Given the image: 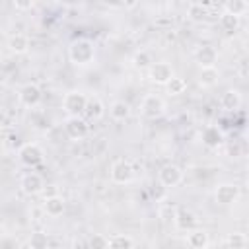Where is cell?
I'll return each instance as SVG.
<instances>
[{
	"mask_svg": "<svg viewBox=\"0 0 249 249\" xmlns=\"http://www.w3.org/2000/svg\"><path fill=\"white\" fill-rule=\"evenodd\" d=\"M0 130H2V123H0Z\"/></svg>",
	"mask_w": 249,
	"mask_h": 249,
	"instance_id": "e575fe53",
	"label": "cell"
},
{
	"mask_svg": "<svg viewBox=\"0 0 249 249\" xmlns=\"http://www.w3.org/2000/svg\"><path fill=\"white\" fill-rule=\"evenodd\" d=\"M208 4H200V2H191L187 6V16L193 19V21H202L208 18Z\"/></svg>",
	"mask_w": 249,
	"mask_h": 249,
	"instance_id": "7402d4cb",
	"label": "cell"
},
{
	"mask_svg": "<svg viewBox=\"0 0 249 249\" xmlns=\"http://www.w3.org/2000/svg\"><path fill=\"white\" fill-rule=\"evenodd\" d=\"M109 177L115 185H126L132 181L134 177V169H132V163L124 158H119L111 163V169H109Z\"/></svg>",
	"mask_w": 249,
	"mask_h": 249,
	"instance_id": "3957f363",
	"label": "cell"
},
{
	"mask_svg": "<svg viewBox=\"0 0 249 249\" xmlns=\"http://www.w3.org/2000/svg\"><path fill=\"white\" fill-rule=\"evenodd\" d=\"M173 68L169 62H154L148 70V78L152 84H158V86H165L171 78H173Z\"/></svg>",
	"mask_w": 249,
	"mask_h": 249,
	"instance_id": "30bf717a",
	"label": "cell"
},
{
	"mask_svg": "<svg viewBox=\"0 0 249 249\" xmlns=\"http://www.w3.org/2000/svg\"><path fill=\"white\" fill-rule=\"evenodd\" d=\"M241 105V93L237 89H226L220 95V107L224 111H235Z\"/></svg>",
	"mask_w": 249,
	"mask_h": 249,
	"instance_id": "e0dca14e",
	"label": "cell"
},
{
	"mask_svg": "<svg viewBox=\"0 0 249 249\" xmlns=\"http://www.w3.org/2000/svg\"><path fill=\"white\" fill-rule=\"evenodd\" d=\"M12 6H14L16 10H21V12H23V10H31L35 4H33L31 0H27V2H19V0H14V2H12Z\"/></svg>",
	"mask_w": 249,
	"mask_h": 249,
	"instance_id": "4dcf8cb0",
	"label": "cell"
},
{
	"mask_svg": "<svg viewBox=\"0 0 249 249\" xmlns=\"http://www.w3.org/2000/svg\"><path fill=\"white\" fill-rule=\"evenodd\" d=\"M195 62L200 68H214L216 62H218V51L210 45H200L195 51Z\"/></svg>",
	"mask_w": 249,
	"mask_h": 249,
	"instance_id": "8fae6325",
	"label": "cell"
},
{
	"mask_svg": "<svg viewBox=\"0 0 249 249\" xmlns=\"http://www.w3.org/2000/svg\"><path fill=\"white\" fill-rule=\"evenodd\" d=\"M64 128H66L68 138H72V140H82L88 134V123L82 117H68Z\"/></svg>",
	"mask_w": 249,
	"mask_h": 249,
	"instance_id": "4fadbf2b",
	"label": "cell"
},
{
	"mask_svg": "<svg viewBox=\"0 0 249 249\" xmlns=\"http://www.w3.org/2000/svg\"><path fill=\"white\" fill-rule=\"evenodd\" d=\"M165 89H167L169 95H181V93H185V89H187V82H185L183 78H179V76H173V78L165 84Z\"/></svg>",
	"mask_w": 249,
	"mask_h": 249,
	"instance_id": "f1b7e54d",
	"label": "cell"
},
{
	"mask_svg": "<svg viewBox=\"0 0 249 249\" xmlns=\"http://www.w3.org/2000/svg\"><path fill=\"white\" fill-rule=\"evenodd\" d=\"M19 189H21L23 195H27V196H35V195H39V193L45 191V181H43V177H41L39 173L29 171V173H25V175L21 177V181H19Z\"/></svg>",
	"mask_w": 249,
	"mask_h": 249,
	"instance_id": "9c48e42d",
	"label": "cell"
},
{
	"mask_svg": "<svg viewBox=\"0 0 249 249\" xmlns=\"http://www.w3.org/2000/svg\"><path fill=\"white\" fill-rule=\"evenodd\" d=\"M210 243V235L206 230H200V228H195L191 231H187V245L191 249H206Z\"/></svg>",
	"mask_w": 249,
	"mask_h": 249,
	"instance_id": "9a60e30c",
	"label": "cell"
},
{
	"mask_svg": "<svg viewBox=\"0 0 249 249\" xmlns=\"http://www.w3.org/2000/svg\"><path fill=\"white\" fill-rule=\"evenodd\" d=\"M18 99H19V103H21L23 107L33 109V107H37V105L41 103L43 91H41V88H39L37 84H31V82H29V84H23V86L19 88Z\"/></svg>",
	"mask_w": 249,
	"mask_h": 249,
	"instance_id": "52a82bcc",
	"label": "cell"
},
{
	"mask_svg": "<svg viewBox=\"0 0 249 249\" xmlns=\"http://www.w3.org/2000/svg\"><path fill=\"white\" fill-rule=\"evenodd\" d=\"M241 195V189L235 185V183H220L216 189H214V198L218 204L222 206H228V204H233Z\"/></svg>",
	"mask_w": 249,
	"mask_h": 249,
	"instance_id": "ba28073f",
	"label": "cell"
},
{
	"mask_svg": "<svg viewBox=\"0 0 249 249\" xmlns=\"http://www.w3.org/2000/svg\"><path fill=\"white\" fill-rule=\"evenodd\" d=\"M84 115L89 119V121H99L103 115H105V105L99 97H88V103H86V111Z\"/></svg>",
	"mask_w": 249,
	"mask_h": 249,
	"instance_id": "ac0fdd59",
	"label": "cell"
},
{
	"mask_svg": "<svg viewBox=\"0 0 249 249\" xmlns=\"http://www.w3.org/2000/svg\"><path fill=\"white\" fill-rule=\"evenodd\" d=\"M88 243H89V249H109V239L103 233H93Z\"/></svg>",
	"mask_w": 249,
	"mask_h": 249,
	"instance_id": "f546056e",
	"label": "cell"
},
{
	"mask_svg": "<svg viewBox=\"0 0 249 249\" xmlns=\"http://www.w3.org/2000/svg\"><path fill=\"white\" fill-rule=\"evenodd\" d=\"M202 142H204V146H208V148H218V146L222 144V132L218 130V126H208V128H204V132H202Z\"/></svg>",
	"mask_w": 249,
	"mask_h": 249,
	"instance_id": "cb8c5ba5",
	"label": "cell"
},
{
	"mask_svg": "<svg viewBox=\"0 0 249 249\" xmlns=\"http://www.w3.org/2000/svg\"><path fill=\"white\" fill-rule=\"evenodd\" d=\"M237 70H239V78H247V60H245V58H243V60H239Z\"/></svg>",
	"mask_w": 249,
	"mask_h": 249,
	"instance_id": "1f68e13d",
	"label": "cell"
},
{
	"mask_svg": "<svg viewBox=\"0 0 249 249\" xmlns=\"http://www.w3.org/2000/svg\"><path fill=\"white\" fill-rule=\"evenodd\" d=\"M220 80V70L214 66V68H200L198 72V84L202 88H214Z\"/></svg>",
	"mask_w": 249,
	"mask_h": 249,
	"instance_id": "d6986e66",
	"label": "cell"
},
{
	"mask_svg": "<svg viewBox=\"0 0 249 249\" xmlns=\"http://www.w3.org/2000/svg\"><path fill=\"white\" fill-rule=\"evenodd\" d=\"M220 27H222L226 33H235V31L239 29V18L222 12V16H220Z\"/></svg>",
	"mask_w": 249,
	"mask_h": 249,
	"instance_id": "83f0119b",
	"label": "cell"
},
{
	"mask_svg": "<svg viewBox=\"0 0 249 249\" xmlns=\"http://www.w3.org/2000/svg\"><path fill=\"white\" fill-rule=\"evenodd\" d=\"M49 243H51L49 233H47V231H41V230L33 231V233L29 235V241H27V245H29L31 249H49Z\"/></svg>",
	"mask_w": 249,
	"mask_h": 249,
	"instance_id": "d4e9b609",
	"label": "cell"
},
{
	"mask_svg": "<svg viewBox=\"0 0 249 249\" xmlns=\"http://www.w3.org/2000/svg\"><path fill=\"white\" fill-rule=\"evenodd\" d=\"M86 103H88V95L80 89L68 91L62 99V109L66 111L68 117H82L86 111Z\"/></svg>",
	"mask_w": 249,
	"mask_h": 249,
	"instance_id": "7a4b0ae2",
	"label": "cell"
},
{
	"mask_svg": "<svg viewBox=\"0 0 249 249\" xmlns=\"http://www.w3.org/2000/svg\"><path fill=\"white\" fill-rule=\"evenodd\" d=\"M224 8V14H230V16H235V18H241L247 10H249V4L243 2V0H228L222 4Z\"/></svg>",
	"mask_w": 249,
	"mask_h": 249,
	"instance_id": "44dd1931",
	"label": "cell"
},
{
	"mask_svg": "<svg viewBox=\"0 0 249 249\" xmlns=\"http://www.w3.org/2000/svg\"><path fill=\"white\" fill-rule=\"evenodd\" d=\"M109 115H111L115 121H126V119L130 117V105H128L126 101H123V99H117V101L111 103Z\"/></svg>",
	"mask_w": 249,
	"mask_h": 249,
	"instance_id": "ffe728a7",
	"label": "cell"
},
{
	"mask_svg": "<svg viewBox=\"0 0 249 249\" xmlns=\"http://www.w3.org/2000/svg\"><path fill=\"white\" fill-rule=\"evenodd\" d=\"M109 249H134V241L130 235L115 233L113 237H109Z\"/></svg>",
	"mask_w": 249,
	"mask_h": 249,
	"instance_id": "484cf974",
	"label": "cell"
},
{
	"mask_svg": "<svg viewBox=\"0 0 249 249\" xmlns=\"http://www.w3.org/2000/svg\"><path fill=\"white\" fill-rule=\"evenodd\" d=\"M68 58L74 66H89L95 60V45L89 39H76L68 47Z\"/></svg>",
	"mask_w": 249,
	"mask_h": 249,
	"instance_id": "6da1fadb",
	"label": "cell"
},
{
	"mask_svg": "<svg viewBox=\"0 0 249 249\" xmlns=\"http://www.w3.org/2000/svg\"><path fill=\"white\" fill-rule=\"evenodd\" d=\"M158 181L163 189H171V187H177L181 181H183V171L179 165L175 163H165L160 171H158Z\"/></svg>",
	"mask_w": 249,
	"mask_h": 249,
	"instance_id": "8992f818",
	"label": "cell"
},
{
	"mask_svg": "<svg viewBox=\"0 0 249 249\" xmlns=\"http://www.w3.org/2000/svg\"><path fill=\"white\" fill-rule=\"evenodd\" d=\"M0 16H2V6H0Z\"/></svg>",
	"mask_w": 249,
	"mask_h": 249,
	"instance_id": "836d02e7",
	"label": "cell"
},
{
	"mask_svg": "<svg viewBox=\"0 0 249 249\" xmlns=\"http://www.w3.org/2000/svg\"><path fill=\"white\" fill-rule=\"evenodd\" d=\"M43 210H45L47 216H51V218H58V216H62L64 210H66V200H64L60 195L47 196V198L43 200Z\"/></svg>",
	"mask_w": 249,
	"mask_h": 249,
	"instance_id": "5bb4252c",
	"label": "cell"
},
{
	"mask_svg": "<svg viewBox=\"0 0 249 249\" xmlns=\"http://www.w3.org/2000/svg\"><path fill=\"white\" fill-rule=\"evenodd\" d=\"M18 158H19V161H21L23 165H27V167H35V165L43 163L45 154H43V150H41L39 144H35V142H25V144L19 146V150H18Z\"/></svg>",
	"mask_w": 249,
	"mask_h": 249,
	"instance_id": "277c9868",
	"label": "cell"
},
{
	"mask_svg": "<svg viewBox=\"0 0 249 249\" xmlns=\"http://www.w3.org/2000/svg\"><path fill=\"white\" fill-rule=\"evenodd\" d=\"M165 113V101L156 95V93H148L142 101H140V115L146 119H158Z\"/></svg>",
	"mask_w": 249,
	"mask_h": 249,
	"instance_id": "5b68a950",
	"label": "cell"
},
{
	"mask_svg": "<svg viewBox=\"0 0 249 249\" xmlns=\"http://www.w3.org/2000/svg\"><path fill=\"white\" fill-rule=\"evenodd\" d=\"M173 224H175V228L179 231H191V230L196 228V216L189 208H179L173 214Z\"/></svg>",
	"mask_w": 249,
	"mask_h": 249,
	"instance_id": "7c38bea8",
	"label": "cell"
},
{
	"mask_svg": "<svg viewBox=\"0 0 249 249\" xmlns=\"http://www.w3.org/2000/svg\"><path fill=\"white\" fill-rule=\"evenodd\" d=\"M152 64H154V58H152V54H150L148 51L140 49V51L134 53V56H132V66H134L136 70H150Z\"/></svg>",
	"mask_w": 249,
	"mask_h": 249,
	"instance_id": "603a6c76",
	"label": "cell"
},
{
	"mask_svg": "<svg viewBox=\"0 0 249 249\" xmlns=\"http://www.w3.org/2000/svg\"><path fill=\"white\" fill-rule=\"evenodd\" d=\"M226 245H228L230 249H245V245H247V235H245L243 231H231V233H228V237H226Z\"/></svg>",
	"mask_w": 249,
	"mask_h": 249,
	"instance_id": "4316f807",
	"label": "cell"
},
{
	"mask_svg": "<svg viewBox=\"0 0 249 249\" xmlns=\"http://www.w3.org/2000/svg\"><path fill=\"white\" fill-rule=\"evenodd\" d=\"M8 49L14 54H25L29 51V37L23 33H14L8 39Z\"/></svg>",
	"mask_w": 249,
	"mask_h": 249,
	"instance_id": "2e32d148",
	"label": "cell"
},
{
	"mask_svg": "<svg viewBox=\"0 0 249 249\" xmlns=\"http://www.w3.org/2000/svg\"><path fill=\"white\" fill-rule=\"evenodd\" d=\"M19 249H31V247H29V245H23V247H19Z\"/></svg>",
	"mask_w": 249,
	"mask_h": 249,
	"instance_id": "d6a6232c",
	"label": "cell"
}]
</instances>
